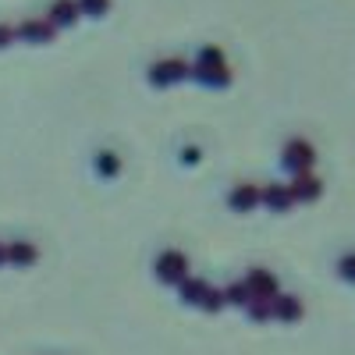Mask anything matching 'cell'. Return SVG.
Returning a JSON list of instances; mask_svg holds the SVG:
<instances>
[{
    "label": "cell",
    "mask_w": 355,
    "mask_h": 355,
    "mask_svg": "<svg viewBox=\"0 0 355 355\" xmlns=\"http://www.w3.org/2000/svg\"><path fill=\"white\" fill-rule=\"evenodd\" d=\"M313 160H316V150H313V142H306L302 135H295L284 142V150H281V164L291 171V174H299V171H313Z\"/></svg>",
    "instance_id": "obj_1"
},
{
    "label": "cell",
    "mask_w": 355,
    "mask_h": 355,
    "mask_svg": "<svg viewBox=\"0 0 355 355\" xmlns=\"http://www.w3.org/2000/svg\"><path fill=\"white\" fill-rule=\"evenodd\" d=\"M274 316L284 320V323H295L302 316V299L299 295H277L274 299Z\"/></svg>",
    "instance_id": "obj_3"
},
{
    "label": "cell",
    "mask_w": 355,
    "mask_h": 355,
    "mask_svg": "<svg viewBox=\"0 0 355 355\" xmlns=\"http://www.w3.org/2000/svg\"><path fill=\"white\" fill-rule=\"evenodd\" d=\"M263 199H266V206H270V210H284V206L295 202V192H291V185L274 182V185H266V189H263Z\"/></svg>",
    "instance_id": "obj_4"
},
{
    "label": "cell",
    "mask_w": 355,
    "mask_h": 355,
    "mask_svg": "<svg viewBox=\"0 0 355 355\" xmlns=\"http://www.w3.org/2000/svg\"><path fill=\"white\" fill-rule=\"evenodd\" d=\"M259 199H263V192L256 185H242V189H234V196H231V202L239 206V210H249V206H256Z\"/></svg>",
    "instance_id": "obj_6"
},
{
    "label": "cell",
    "mask_w": 355,
    "mask_h": 355,
    "mask_svg": "<svg viewBox=\"0 0 355 355\" xmlns=\"http://www.w3.org/2000/svg\"><path fill=\"white\" fill-rule=\"evenodd\" d=\"M291 192H295V199H316L320 196V178L313 171H299L291 178Z\"/></svg>",
    "instance_id": "obj_2"
},
{
    "label": "cell",
    "mask_w": 355,
    "mask_h": 355,
    "mask_svg": "<svg viewBox=\"0 0 355 355\" xmlns=\"http://www.w3.org/2000/svg\"><path fill=\"white\" fill-rule=\"evenodd\" d=\"M334 274H338L341 281L355 284V249H348V252H341V256L334 259Z\"/></svg>",
    "instance_id": "obj_5"
}]
</instances>
